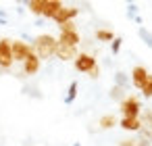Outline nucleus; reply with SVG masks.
<instances>
[{
  "label": "nucleus",
  "instance_id": "nucleus-25",
  "mask_svg": "<svg viewBox=\"0 0 152 146\" xmlns=\"http://www.w3.org/2000/svg\"><path fill=\"white\" fill-rule=\"evenodd\" d=\"M23 94H29V96H34V98H42V94H40L38 90H31V88H23Z\"/></svg>",
  "mask_w": 152,
  "mask_h": 146
},
{
  "label": "nucleus",
  "instance_id": "nucleus-17",
  "mask_svg": "<svg viewBox=\"0 0 152 146\" xmlns=\"http://www.w3.org/2000/svg\"><path fill=\"white\" fill-rule=\"evenodd\" d=\"M137 36L142 38V42H144L148 48H152V32H150V29H146V27L142 25V27L137 29Z\"/></svg>",
  "mask_w": 152,
  "mask_h": 146
},
{
  "label": "nucleus",
  "instance_id": "nucleus-4",
  "mask_svg": "<svg viewBox=\"0 0 152 146\" xmlns=\"http://www.w3.org/2000/svg\"><path fill=\"white\" fill-rule=\"evenodd\" d=\"M13 67V54H11V40H0V71H9Z\"/></svg>",
  "mask_w": 152,
  "mask_h": 146
},
{
  "label": "nucleus",
  "instance_id": "nucleus-10",
  "mask_svg": "<svg viewBox=\"0 0 152 146\" xmlns=\"http://www.w3.org/2000/svg\"><path fill=\"white\" fill-rule=\"evenodd\" d=\"M77 54H79L77 48H69V46L56 44V50H54V56H56V59H61V61H75Z\"/></svg>",
  "mask_w": 152,
  "mask_h": 146
},
{
  "label": "nucleus",
  "instance_id": "nucleus-12",
  "mask_svg": "<svg viewBox=\"0 0 152 146\" xmlns=\"http://www.w3.org/2000/svg\"><path fill=\"white\" fill-rule=\"evenodd\" d=\"M117 125H121L125 131H140V127H142V121H140V117H129V119L121 117V121H119Z\"/></svg>",
  "mask_w": 152,
  "mask_h": 146
},
{
  "label": "nucleus",
  "instance_id": "nucleus-8",
  "mask_svg": "<svg viewBox=\"0 0 152 146\" xmlns=\"http://www.w3.org/2000/svg\"><path fill=\"white\" fill-rule=\"evenodd\" d=\"M56 42H58L61 46H69V48H77V44L81 42V38H79V34H77V32H65V34H58V38H56Z\"/></svg>",
  "mask_w": 152,
  "mask_h": 146
},
{
  "label": "nucleus",
  "instance_id": "nucleus-6",
  "mask_svg": "<svg viewBox=\"0 0 152 146\" xmlns=\"http://www.w3.org/2000/svg\"><path fill=\"white\" fill-rule=\"evenodd\" d=\"M148 77H150V73H148V69H146V67L135 65V67L131 69V84H133V88H135V90H142V88L146 86Z\"/></svg>",
  "mask_w": 152,
  "mask_h": 146
},
{
  "label": "nucleus",
  "instance_id": "nucleus-22",
  "mask_svg": "<svg viewBox=\"0 0 152 146\" xmlns=\"http://www.w3.org/2000/svg\"><path fill=\"white\" fill-rule=\"evenodd\" d=\"M142 94H144V98H152V75L148 77V81H146V86L142 88Z\"/></svg>",
  "mask_w": 152,
  "mask_h": 146
},
{
  "label": "nucleus",
  "instance_id": "nucleus-2",
  "mask_svg": "<svg viewBox=\"0 0 152 146\" xmlns=\"http://www.w3.org/2000/svg\"><path fill=\"white\" fill-rule=\"evenodd\" d=\"M119 111H121V117H125V119L140 117L142 115V102H140L137 96H125L119 102Z\"/></svg>",
  "mask_w": 152,
  "mask_h": 146
},
{
  "label": "nucleus",
  "instance_id": "nucleus-3",
  "mask_svg": "<svg viewBox=\"0 0 152 146\" xmlns=\"http://www.w3.org/2000/svg\"><path fill=\"white\" fill-rule=\"evenodd\" d=\"M34 52L31 44L27 42H21V40H11V54H13V63H23L29 54Z\"/></svg>",
  "mask_w": 152,
  "mask_h": 146
},
{
  "label": "nucleus",
  "instance_id": "nucleus-9",
  "mask_svg": "<svg viewBox=\"0 0 152 146\" xmlns=\"http://www.w3.org/2000/svg\"><path fill=\"white\" fill-rule=\"evenodd\" d=\"M21 65H23V73H25V75H36V73L40 71L42 61L36 56V52H31V54H29V56H27V59L21 63Z\"/></svg>",
  "mask_w": 152,
  "mask_h": 146
},
{
  "label": "nucleus",
  "instance_id": "nucleus-7",
  "mask_svg": "<svg viewBox=\"0 0 152 146\" xmlns=\"http://www.w3.org/2000/svg\"><path fill=\"white\" fill-rule=\"evenodd\" d=\"M77 15H79V9H77V7H67V4H63V9L54 15L52 21H54L56 25H63V23H67V21H73Z\"/></svg>",
  "mask_w": 152,
  "mask_h": 146
},
{
  "label": "nucleus",
  "instance_id": "nucleus-1",
  "mask_svg": "<svg viewBox=\"0 0 152 146\" xmlns=\"http://www.w3.org/2000/svg\"><path fill=\"white\" fill-rule=\"evenodd\" d=\"M31 42H34L31 48H34V52H36V56H38L40 61H46V59H52V56H54V50H56V44H58L54 36L42 34V36L34 38Z\"/></svg>",
  "mask_w": 152,
  "mask_h": 146
},
{
  "label": "nucleus",
  "instance_id": "nucleus-18",
  "mask_svg": "<svg viewBox=\"0 0 152 146\" xmlns=\"http://www.w3.org/2000/svg\"><path fill=\"white\" fill-rule=\"evenodd\" d=\"M115 86H119V88H125V90H127V86H129V77H127L123 71H117V73H115Z\"/></svg>",
  "mask_w": 152,
  "mask_h": 146
},
{
  "label": "nucleus",
  "instance_id": "nucleus-24",
  "mask_svg": "<svg viewBox=\"0 0 152 146\" xmlns=\"http://www.w3.org/2000/svg\"><path fill=\"white\" fill-rule=\"evenodd\" d=\"M119 146H137V140L135 138H127V140H121Z\"/></svg>",
  "mask_w": 152,
  "mask_h": 146
},
{
  "label": "nucleus",
  "instance_id": "nucleus-26",
  "mask_svg": "<svg viewBox=\"0 0 152 146\" xmlns=\"http://www.w3.org/2000/svg\"><path fill=\"white\" fill-rule=\"evenodd\" d=\"M88 75H90V77H92V79H98V75H100V67H98V65H96V67H94V69H92V71H90V73H88Z\"/></svg>",
  "mask_w": 152,
  "mask_h": 146
},
{
  "label": "nucleus",
  "instance_id": "nucleus-16",
  "mask_svg": "<svg viewBox=\"0 0 152 146\" xmlns=\"http://www.w3.org/2000/svg\"><path fill=\"white\" fill-rule=\"evenodd\" d=\"M96 40L98 42H113L115 40V34L110 32V29H96Z\"/></svg>",
  "mask_w": 152,
  "mask_h": 146
},
{
  "label": "nucleus",
  "instance_id": "nucleus-21",
  "mask_svg": "<svg viewBox=\"0 0 152 146\" xmlns=\"http://www.w3.org/2000/svg\"><path fill=\"white\" fill-rule=\"evenodd\" d=\"M121 44H123V38H117V36H115V40L110 42V52H113V54H119Z\"/></svg>",
  "mask_w": 152,
  "mask_h": 146
},
{
  "label": "nucleus",
  "instance_id": "nucleus-27",
  "mask_svg": "<svg viewBox=\"0 0 152 146\" xmlns=\"http://www.w3.org/2000/svg\"><path fill=\"white\" fill-rule=\"evenodd\" d=\"M137 146H152V142L146 140V138H140V140H137Z\"/></svg>",
  "mask_w": 152,
  "mask_h": 146
},
{
  "label": "nucleus",
  "instance_id": "nucleus-5",
  "mask_svg": "<svg viewBox=\"0 0 152 146\" xmlns=\"http://www.w3.org/2000/svg\"><path fill=\"white\" fill-rule=\"evenodd\" d=\"M96 65H98L96 59H94L92 54H88V52H79V54L75 56V69H77L79 73H90Z\"/></svg>",
  "mask_w": 152,
  "mask_h": 146
},
{
  "label": "nucleus",
  "instance_id": "nucleus-13",
  "mask_svg": "<svg viewBox=\"0 0 152 146\" xmlns=\"http://www.w3.org/2000/svg\"><path fill=\"white\" fill-rule=\"evenodd\" d=\"M44 4H46V0H29V2H27V9H29L34 15L42 17V15H44Z\"/></svg>",
  "mask_w": 152,
  "mask_h": 146
},
{
  "label": "nucleus",
  "instance_id": "nucleus-14",
  "mask_svg": "<svg viewBox=\"0 0 152 146\" xmlns=\"http://www.w3.org/2000/svg\"><path fill=\"white\" fill-rule=\"evenodd\" d=\"M77 88H79V84L73 79L71 84H69V90H67V94H65V98H63V102L65 104H73V100H75V96H77Z\"/></svg>",
  "mask_w": 152,
  "mask_h": 146
},
{
  "label": "nucleus",
  "instance_id": "nucleus-15",
  "mask_svg": "<svg viewBox=\"0 0 152 146\" xmlns=\"http://www.w3.org/2000/svg\"><path fill=\"white\" fill-rule=\"evenodd\" d=\"M117 123H119V121H117L115 115H102L100 121H98V125H100L102 129H110V127H115Z\"/></svg>",
  "mask_w": 152,
  "mask_h": 146
},
{
  "label": "nucleus",
  "instance_id": "nucleus-11",
  "mask_svg": "<svg viewBox=\"0 0 152 146\" xmlns=\"http://www.w3.org/2000/svg\"><path fill=\"white\" fill-rule=\"evenodd\" d=\"M63 9V2L61 0H46V4H44V19H54V15Z\"/></svg>",
  "mask_w": 152,
  "mask_h": 146
},
{
  "label": "nucleus",
  "instance_id": "nucleus-23",
  "mask_svg": "<svg viewBox=\"0 0 152 146\" xmlns=\"http://www.w3.org/2000/svg\"><path fill=\"white\" fill-rule=\"evenodd\" d=\"M58 29H61V34H65V32H77V29H75V23H73V21H67V23L58 25Z\"/></svg>",
  "mask_w": 152,
  "mask_h": 146
},
{
  "label": "nucleus",
  "instance_id": "nucleus-19",
  "mask_svg": "<svg viewBox=\"0 0 152 146\" xmlns=\"http://www.w3.org/2000/svg\"><path fill=\"white\" fill-rule=\"evenodd\" d=\"M125 92H127L125 88H119V86H113V88H110V98H113V100H119V102H121V100L125 98Z\"/></svg>",
  "mask_w": 152,
  "mask_h": 146
},
{
  "label": "nucleus",
  "instance_id": "nucleus-20",
  "mask_svg": "<svg viewBox=\"0 0 152 146\" xmlns=\"http://www.w3.org/2000/svg\"><path fill=\"white\" fill-rule=\"evenodd\" d=\"M137 11H140V9H137V4H135V2H127V19H131V21H133V19L137 17Z\"/></svg>",
  "mask_w": 152,
  "mask_h": 146
}]
</instances>
